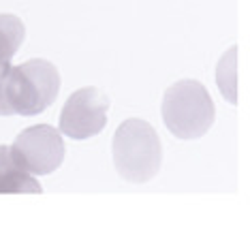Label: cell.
<instances>
[{
    "label": "cell",
    "instance_id": "cell-1",
    "mask_svg": "<svg viewBox=\"0 0 250 235\" xmlns=\"http://www.w3.org/2000/svg\"><path fill=\"white\" fill-rule=\"evenodd\" d=\"M116 171L126 182L144 184L158 173L163 160V146L156 130L146 120L130 118L118 126L111 143Z\"/></svg>",
    "mask_w": 250,
    "mask_h": 235
},
{
    "label": "cell",
    "instance_id": "cell-2",
    "mask_svg": "<svg viewBox=\"0 0 250 235\" xmlns=\"http://www.w3.org/2000/svg\"><path fill=\"white\" fill-rule=\"evenodd\" d=\"M161 113L169 133L178 139H199L216 120L212 96L197 79H182L165 90Z\"/></svg>",
    "mask_w": 250,
    "mask_h": 235
},
{
    "label": "cell",
    "instance_id": "cell-3",
    "mask_svg": "<svg viewBox=\"0 0 250 235\" xmlns=\"http://www.w3.org/2000/svg\"><path fill=\"white\" fill-rule=\"evenodd\" d=\"M2 92L11 116H39L58 96L60 73L47 60H26L18 66H11Z\"/></svg>",
    "mask_w": 250,
    "mask_h": 235
},
{
    "label": "cell",
    "instance_id": "cell-4",
    "mask_svg": "<svg viewBox=\"0 0 250 235\" xmlns=\"http://www.w3.org/2000/svg\"><path fill=\"white\" fill-rule=\"evenodd\" d=\"M18 165L30 175L54 173L64 160V141L62 133L49 124L28 126L15 137L11 146Z\"/></svg>",
    "mask_w": 250,
    "mask_h": 235
},
{
    "label": "cell",
    "instance_id": "cell-5",
    "mask_svg": "<svg viewBox=\"0 0 250 235\" xmlns=\"http://www.w3.org/2000/svg\"><path fill=\"white\" fill-rule=\"evenodd\" d=\"M109 96L99 88H79L64 103L58 120V130L71 139H90L107 126Z\"/></svg>",
    "mask_w": 250,
    "mask_h": 235
},
{
    "label": "cell",
    "instance_id": "cell-6",
    "mask_svg": "<svg viewBox=\"0 0 250 235\" xmlns=\"http://www.w3.org/2000/svg\"><path fill=\"white\" fill-rule=\"evenodd\" d=\"M26 39L24 21L18 15L0 13V116H11L7 103H4V79L11 71V58L20 51Z\"/></svg>",
    "mask_w": 250,
    "mask_h": 235
},
{
    "label": "cell",
    "instance_id": "cell-7",
    "mask_svg": "<svg viewBox=\"0 0 250 235\" xmlns=\"http://www.w3.org/2000/svg\"><path fill=\"white\" fill-rule=\"evenodd\" d=\"M41 184L18 165L9 146H0V192H41Z\"/></svg>",
    "mask_w": 250,
    "mask_h": 235
}]
</instances>
